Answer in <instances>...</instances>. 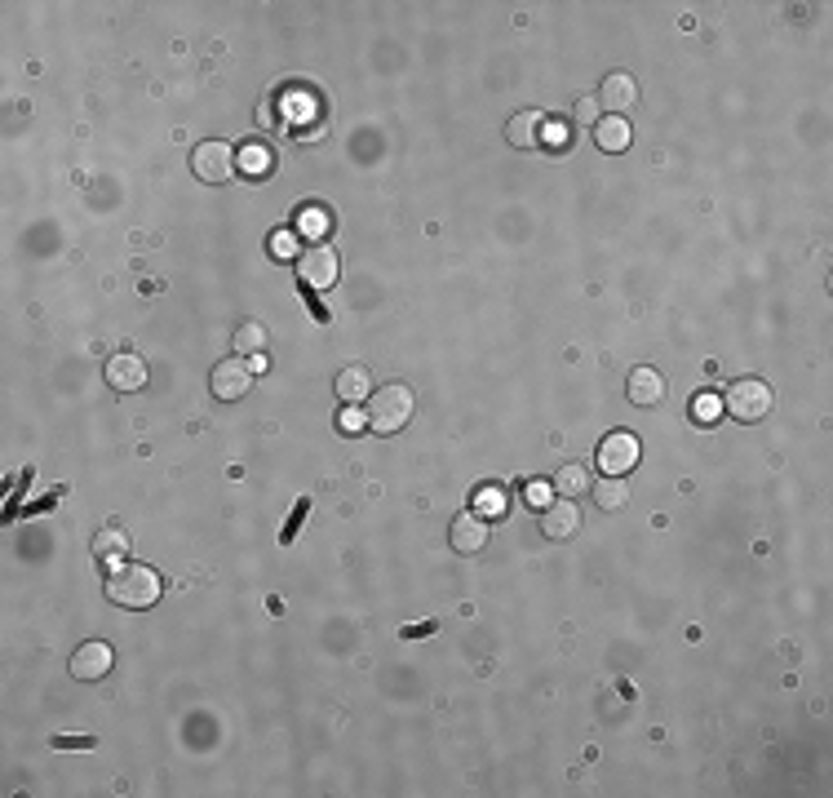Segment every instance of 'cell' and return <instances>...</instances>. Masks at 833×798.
Masks as SVG:
<instances>
[{
  "mask_svg": "<svg viewBox=\"0 0 833 798\" xmlns=\"http://www.w3.org/2000/svg\"><path fill=\"white\" fill-rule=\"evenodd\" d=\"M271 253H293V235H271Z\"/></svg>",
  "mask_w": 833,
  "mask_h": 798,
  "instance_id": "28",
  "label": "cell"
},
{
  "mask_svg": "<svg viewBox=\"0 0 833 798\" xmlns=\"http://www.w3.org/2000/svg\"><path fill=\"white\" fill-rule=\"evenodd\" d=\"M413 413H417V395L408 391L404 382L382 386V391H373L368 404H364V422H368L373 435H399L408 422H413Z\"/></svg>",
  "mask_w": 833,
  "mask_h": 798,
  "instance_id": "2",
  "label": "cell"
},
{
  "mask_svg": "<svg viewBox=\"0 0 833 798\" xmlns=\"http://www.w3.org/2000/svg\"><path fill=\"white\" fill-rule=\"evenodd\" d=\"M333 391L342 404H368V395H373V373H368L364 364H346L342 373L333 377Z\"/></svg>",
  "mask_w": 833,
  "mask_h": 798,
  "instance_id": "14",
  "label": "cell"
},
{
  "mask_svg": "<svg viewBox=\"0 0 833 798\" xmlns=\"http://www.w3.org/2000/svg\"><path fill=\"white\" fill-rule=\"evenodd\" d=\"M54 750H94V736H54Z\"/></svg>",
  "mask_w": 833,
  "mask_h": 798,
  "instance_id": "26",
  "label": "cell"
},
{
  "mask_svg": "<svg viewBox=\"0 0 833 798\" xmlns=\"http://www.w3.org/2000/svg\"><path fill=\"white\" fill-rule=\"evenodd\" d=\"M249 382H253V368H249V360H240V355L213 364V373H209V391H213V399H222V404H235V399L249 391Z\"/></svg>",
  "mask_w": 833,
  "mask_h": 798,
  "instance_id": "9",
  "label": "cell"
},
{
  "mask_svg": "<svg viewBox=\"0 0 833 798\" xmlns=\"http://www.w3.org/2000/svg\"><path fill=\"white\" fill-rule=\"evenodd\" d=\"M266 169V151L262 147H249V173H262Z\"/></svg>",
  "mask_w": 833,
  "mask_h": 798,
  "instance_id": "27",
  "label": "cell"
},
{
  "mask_svg": "<svg viewBox=\"0 0 833 798\" xmlns=\"http://www.w3.org/2000/svg\"><path fill=\"white\" fill-rule=\"evenodd\" d=\"M470 506H475L479 519H501L510 510V501H506V488H501V484H483Z\"/></svg>",
  "mask_w": 833,
  "mask_h": 798,
  "instance_id": "21",
  "label": "cell"
},
{
  "mask_svg": "<svg viewBox=\"0 0 833 798\" xmlns=\"http://www.w3.org/2000/svg\"><path fill=\"white\" fill-rule=\"evenodd\" d=\"M572 116H577L581 125H599V120H603V107H599V98H590V94H585V98H577V107H572Z\"/></svg>",
  "mask_w": 833,
  "mask_h": 798,
  "instance_id": "25",
  "label": "cell"
},
{
  "mask_svg": "<svg viewBox=\"0 0 833 798\" xmlns=\"http://www.w3.org/2000/svg\"><path fill=\"white\" fill-rule=\"evenodd\" d=\"M191 173L200 182H209V187L231 182L235 178V147H231V142H218V138L200 142V147L191 151Z\"/></svg>",
  "mask_w": 833,
  "mask_h": 798,
  "instance_id": "5",
  "label": "cell"
},
{
  "mask_svg": "<svg viewBox=\"0 0 833 798\" xmlns=\"http://www.w3.org/2000/svg\"><path fill=\"white\" fill-rule=\"evenodd\" d=\"M630 120L625 116H603L599 125H594V142H599V151H608V156H621V151H630Z\"/></svg>",
  "mask_w": 833,
  "mask_h": 798,
  "instance_id": "16",
  "label": "cell"
},
{
  "mask_svg": "<svg viewBox=\"0 0 833 798\" xmlns=\"http://www.w3.org/2000/svg\"><path fill=\"white\" fill-rule=\"evenodd\" d=\"M506 138H510V147H541V138H545V116L541 111H514L510 116V125H506Z\"/></svg>",
  "mask_w": 833,
  "mask_h": 798,
  "instance_id": "15",
  "label": "cell"
},
{
  "mask_svg": "<svg viewBox=\"0 0 833 798\" xmlns=\"http://www.w3.org/2000/svg\"><path fill=\"white\" fill-rule=\"evenodd\" d=\"M639 435L634 431H612V435H603V444L594 448V462H599L603 475H621L625 479V470H634L639 466Z\"/></svg>",
  "mask_w": 833,
  "mask_h": 798,
  "instance_id": "6",
  "label": "cell"
},
{
  "mask_svg": "<svg viewBox=\"0 0 833 798\" xmlns=\"http://www.w3.org/2000/svg\"><path fill=\"white\" fill-rule=\"evenodd\" d=\"M718 417H723V395H714V391H696V395H692V422L709 426V422H718Z\"/></svg>",
  "mask_w": 833,
  "mask_h": 798,
  "instance_id": "23",
  "label": "cell"
},
{
  "mask_svg": "<svg viewBox=\"0 0 833 798\" xmlns=\"http://www.w3.org/2000/svg\"><path fill=\"white\" fill-rule=\"evenodd\" d=\"M102 377H107V386L111 391H120V395H133V391H142L147 386V360L142 355H133V351H116L107 364H102Z\"/></svg>",
  "mask_w": 833,
  "mask_h": 798,
  "instance_id": "8",
  "label": "cell"
},
{
  "mask_svg": "<svg viewBox=\"0 0 833 798\" xmlns=\"http://www.w3.org/2000/svg\"><path fill=\"white\" fill-rule=\"evenodd\" d=\"M102 590H107V599L116 603V608L147 612V608H156L160 595H164V577L147 564H116L107 572V586Z\"/></svg>",
  "mask_w": 833,
  "mask_h": 798,
  "instance_id": "1",
  "label": "cell"
},
{
  "mask_svg": "<svg viewBox=\"0 0 833 798\" xmlns=\"http://www.w3.org/2000/svg\"><path fill=\"white\" fill-rule=\"evenodd\" d=\"M111 665H116V652H111V643H102V639H89V643H80L76 652H71V679L76 683H98V679H107L111 674Z\"/></svg>",
  "mask_w": 833,
  "mask_h": 798,
  "instance_id": "7",
  "label": "cell"
},
{
  "mask_svg": "<svg viewBox=\"0 0 833 798\" xmlns=\"http://www.w3.org/2000/svg\"><path fill=\"white\" fill-rule=\"evenodd\" d=\"M94 555H98V559H107V564H125L129 537H125L120 528H102L98 537H94Z\"/></svg>",
  "mask_w": 833,
  "mask_h": 798,
  "instance_id": "22",
  "label": "cell"
},
{
  "mask_svg": "<svg viewBox=\"0 0 833 798\" xmlns=\"http://www.w3.org/2000/svg\"><path fill=\"white\" fill-rule=\"evenodd\" d=\"M550 484H554V493H559V497L577 501V497H585V493L594 488V475H590V470H585L581 462H568V466H559V470H554V479H550Z\"/></svg>",
  "mask_w": 833,
  "mask_h": 798,
  "instance_id": "17",
  "label": "cell"
},
{
  "mask_svg": "<svg viewBox=\"0 0 833 798\" xmlns=\"http://www.w3.org/2000/svg\"><path fill=\"white\" fill-rule=\"evenodd\" d=\"M581 532V506H572L568 497L550 501V506L541 510V537L545 541H572Z\"/></svg>",
  "mask_w": 833,
  "mask_h": 798,
  "instance_id": "10",
  "label": "cell"
},
{
  "mask_svg": "<svg viewBox=\"0 0 833 798\" xmlns=\"http://www.w3.org/2000/svg\"><path fill=\"white\" fill-rule=\"evenodd\" d=\"M448 541L457 555H479V550L488 546V519H479L475 510H461L448 524Z\"/></svg>",
  "mask_w": 833,
  "mask_h": 798,
  "instance_id": "11",
  "label": "cell"
},
{
  "mask_svg": "<svg viewBox=\"0 0 833 798\" xmlns=\"http://www.w3.org/2000/svg\"><path fill=\"white\" fill-rule=\"evenodd\" d=\"M231 346H235V355H240V360H249V355H262L266 351V329L257 320H244L240 329L231 333Z\"/></svg>",
  "mask_w": 833,
  "mask_h": 798,
  "instance_id": "20",
  "label": "cell"
},
{
  "mask_svg": "<svg viewBox=\"0 0 833 798\" xmlns=\"http://www.w3.org/2000/svg\"><path fill=\"white\" fill-rule=\"evenodd\" d=\"M625 399L639 408H656L665 399V373L652 364H639L630 368V377H625Z\"/></svg>",
  "mask_w": 833,
  "mask_h": 798,
  "instance_id": "12",
  "label": "cell"
},
{
  "mask_svg": "<svg viewBox=\"0 0 833 798\" xmlns=\"http://www.w3.org/2000/svg\"><path fill=\"white\" fill-rule=\"evenodd\" d=\"M293 266H297V284L306 293H328L337 284V275H342V258L328 244H306L293 258Z\"/></svg>",
  "mask_w": 833,
  "mask_h": 798,
  "instance_id": "4",
  "label": "cell"
},
{
  "mask_svg": "<svg viewBox=\"0 0 833 798\" xmlns=\"http://www.w3.org/2000/svg\"><path fill=\"white\" fill-rule=\"evenodd\" d=\"M771 404H776V395H771V386L763 382V377H736L723 395V413L736 417V422H745V426L763 422V417L771 413Z\"/></svg>",
  "mask_w": 833,
  "mask_h": 798,
  "instance_id": "3",
  "label": "cell"
},
{
  "mask_svg": "<svg viewBox=\"0 0 833 798\" xmlns=\"http://www.w3.org/2000/svg\"><path fill=\"white\" fill-rule=\"evenodd\" d=\"M590 493H594V506H599V510H608V515H616V510H625V506H630V484H625L621 475L599 479V484H594Z\"/></svg>",
  "mask_w": 833,
  "mask_h": 798,
  "instance_id": "19",
  "label": "cell"
},
{
  "mask_svg": "<svg viewBox=\"0 0 833 798\" xmlns=\"http://www.w3.org/2000/svg\"><path fill=\"white\" fill-rule=\"evenodd\" d=\"M337 431H342V435H359V431H368L364 413H359L355 404H342V413H337Z\"/></svg>",
  "mask_w": 833,
  "mask_h": 798,
  "instance_id": "24",
  "label": "cell"
},
{
  "mask_svg": "<svg viewBox=\"0 0 833 798\" xmlns=\"http://www.w3.org/2000/svg\"><path fill=\"white\" fill-rule=\"evenodd\" d=\"M634 102H639V80H634L630 71H612L599 89V107H608L612 116H625Z\"/></svg>",
  "mask_w": 833,
  "mask_h": 798,
  "instance_id": "13",
  "label": "cell"
},
{
  "mask_svg": "<svg viewBox=\"0 0 833 798\" xmlns=\"http://www.w3.org/2000/svg\"><path fill=\"white\" fill-rule=\"evenodd\" d=\"M328 227H333V218H328L324 204H302V209L293 213V235H302V240H311V244H320Z\"/></svg>",
  "mask_w": 833,
  "mask_h": 798,
  "instance_id": "18",
  "label": "cell"
},
{
  "mask_svg": "<svg viewBox=\"0 0 833 798\" xmlns=\"http://www.w3.org/2000/svg\"><path fill=\"white\" fill-rule=\"evenodd\" d=\"M545 497H550V493H545V484H532V488H528V501H537V506H541V510H545V506H550V501H545Z\"/></svg>",
  "mask_w": 833,
  "mask_h": 798,
  "instance_id": "29",
  "label": "cell"
}]
</instances>
